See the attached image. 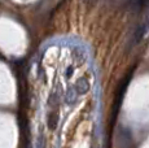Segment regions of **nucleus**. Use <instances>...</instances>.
<instances>
[{
    "mask_svg": "<svg viewBox=\"0 0 149 148\" xmlns=\"http://www.w3.org/2000/svg\"><path fill=\"white\" fill-rule=\"evenodd\" d=\"M90 90V83H88V81H86L84 78L79 79V81H77L75 83V92L77 94H86L87 91Z\"/></svg>",
    "mask_w": 149,
    "mask_h": 148,
    "instance_id": "1",
    "label": "nucleus"
},
{
    "mask_svg": "<svg viewBox=\"0 0 149 148\" xmlns=\"http://www.w3.org/2000/svg\"><path fill=\"white\" fill-rule=\"evenodd\" d=\"M58 124V113L57 112H51L48 114V127L51 130H54Z\"/></svg>",
    "mask_w": 149,
    "mask_h": 148,
    "instance_id": "2",
    "label": "nucleus"
}]
</instances>
